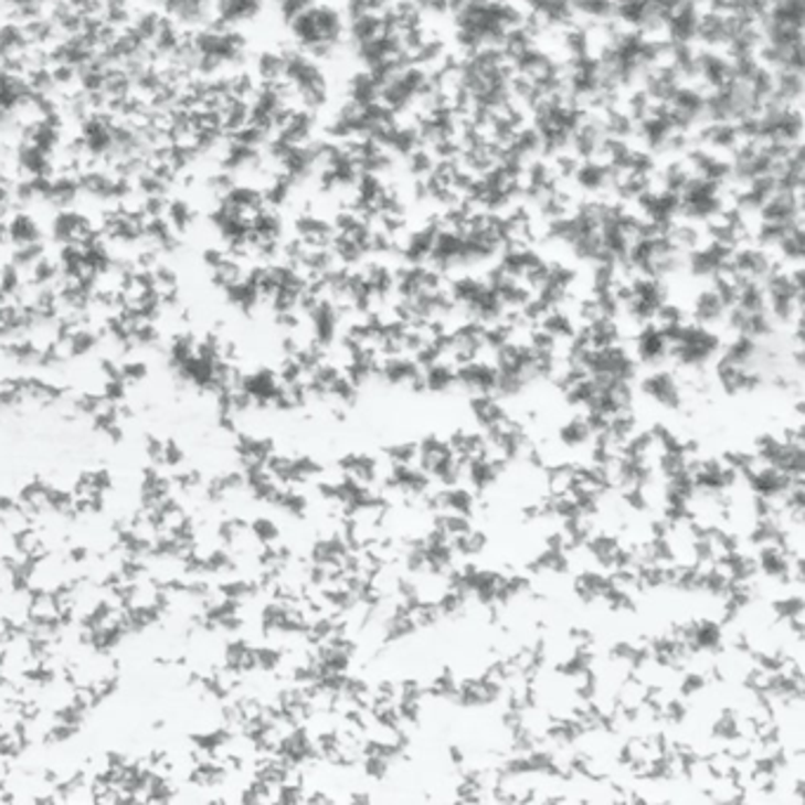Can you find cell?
Instances as JSON below:
<instances>
[{"mask_svg": "<svg viewBox=\"0 0 805 805\" xmlns=\"http://www.w3.org/2000/svg\"><path fill=\"white\" fill-rule=\"evenodd\" d=\"M213 17L232 29L253 22L263 12V0H213Z\"/></svg>", "mask_w": 805, "mask_h": 805, "instance_id": "6da1fadb", "label": "cell"}, {"mask_svg": "<svg viewBox=\"0 0 805 805\" xmlns=\"http://www.w3.org/2000/svg\"><path fill=\"white\" fill-rule=\"evenodd\" d=\"M8 239L17 246L39 244L43 239L41 222L36 220V215H31L29 211H14L8 218Z\"/></svg>", "mask_w": 805, "mask_h": 805, "instance_id": "7a4b0ae2", "label": "cell"}, {"mask_svg": "<svg viewBox=\"0 0 805 805\" xmlns=\"http://www.w3.org/2000/svg\"><path fill=\"white\" fill-rule=\"evenodd\" d=\"M163 218L170 222V227H173L178 234H182V232H190L194 227L197 211H194V205L187 201L184 197H176V199H168Z\"/></svg>", "mask_w": 805, "mask_h": 805, "instance_id": "3957f363", "label": "cell"}]
</instances>
